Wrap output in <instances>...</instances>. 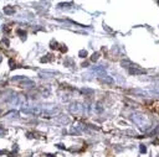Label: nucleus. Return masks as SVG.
<instances>
[{"label": "nucleus", "instance_id": "obj_1", "mask_svg": "<svg viewBox=\"0 0 159 157\" xmlns=\"http://www.w3.org/2000/svg\"><path fill=\"white\" fill-rule=\"evenodd\" d=\"M132 120L138 125L143 131H145V130L149 129V126H150V121H149V119L147 118L145 115H143V114H139V113L133 114V115H132Z\"/></svg>", "mask_w": 159, "mask_h": 157}, {"label": "nucleus", "instance_id": "obj_2", "mask_svg": "<svg viewBox=\"0 0 159 157\" xmlns=\"http://www.w3.org/2000/svg\"><path fill=\"white\" fill-rule=\"evenodd\" d=\"M13 82L15 83H19L22 88H34L35 87V82L29 79L27 77H24V76H16L13 78Z\"/></svg>", "mask_w": 159, "mask_h": 157}, {"label": "nucleus", "instance_id": "obj_3", "mask_svg": "<svg viewBox=\"0 0 159 157\" xmlns=\"http://www.w3.org/2000/svg\"><path fill=\"white\" fill-rule=\"evenodd\" d=\"M70 111L72 113V114H80L82 110H83V105L81 104V103H72L71 105H70Z\"/></svg>", "mask_w": 159, "mask_h": 157}, {"label": "nucleus", "instance_id": "obj_4", "mask_svg": "<svg viewBox=\"0 0 159 157\" xmlns=\"http://www.w3.org/2000/svg\"><path fill=\"white\" fill-rule=\"evenodd\" d=\"M129 73L131 74H143V73H145V71L144 69H140L139 67H133V68L129 69Z\"/></svg>", "mask_w": 159, "mask_h": 157}, {"label": "nucleus", "instance_id": "obj_5", "mask_svg": "<svg viewBox=\"0 0 159 157\" xmlns=\"http://www.w3.org/2000/svg\"><path fill=\"white\" fill-rule=\"evenodd\" d=\"M99 82L101 83H106V84H112L113 83V79L108 76H103V77H99Z\"/></svg>", "mask_w": 159, "mask_h": 157}, {"label": "nucleus", "instance_id": "obj_6", "mask_svg": "<svg viewBox=\"0 0 159 157\" xmlns=\"http://www.w3.org/2000/svg\"><path fill=\"white\" fill-rule=\"evenodd\" d=\"M18 116H19V113L15 111V110L9 111V113L6 114V118H9V119H18Z\"/></svg>", "mask_w": 159, "mask_h": 157}, {"label": "nucleus", "instance_id": "obj_7", "mask_svg": "<svg viewBox=\"0 0 159 157\" xmlns=\"http://www.w3.org/2000/svg\"><path fill=\"white\" fill-rule=\"evenodd\" d=\"M4 13H5L6 15H11V14L15 13V9L11 8V6H6V8H4Z\"/></svg>", "mask_w": 159, "mask_h": 157}, {"label": "nucleus", "instance_id": "obj_8", "mask_svg": "<svg viewBox=\"0 0 159 157\" xmlns=\"http://www.w3.org/2000/svg\"><path fill=\"white\" fill-rule=\"evenodd\" d=\"M57 121L61 122V124H68V121H70V120H68V118H66L65 115H61V118L57 119Z\"/></svg>", "mask_w": 159, "mask_h": 157}, {"label": "nucleus", "instance_id": "obj_9", "mask_svg": "<svg viewBox=\"0 0 159 157\" xmlns=\"http://www.w3.org/2000/svg\"><path fill=\"white\" fill-rule=\"evenodd\" d=\"M80 92H81L82 94H90V95L93 94V90H92V89H88V88H82Z\"/></svg>", "mask_w": 159, "mask_h": 157}, {"label": "nucleus", "instance_id": "obj_10", "mask_svg": "<svg viewBox=\"0 0 159 157\" xmlns=\"http://www.w3.org/2000/svg\"><path fill=\"white\" fill-rule=\"evenodd\" d=\"M6 134H8V130L0 126V136H4V135H6Z\"/></svg>", "mask_w": 159, "mask_h": 157}, {"label": "nucleus", "instance_id": "obj_11", "mask_svg": "<svg viewBox=\"0 0 159 157\" xmlns=\"http://www.w3.org/2000/svg\"><path fill=\"white\" fill-rule=\"evenodd\" d=\"M18 35H19V36H22V39H25V36H26V32H25L24 30H18Z\"/></svg>", "mask_w": 159, "mask_h": 157}, {"label": "nucleus", "instance_id": "obj_12", "mask_svg": "<svg viewBox=\"0 0 159 157\" xmlns=\"http://www.w3.org/2000/svg\"><path fill=\"white\" fill-rule=\"evenodd\" d=\"M98 56H99V53H93V55H92V58H91V61L96 62V61L98 59Z\"/></svg>", "mask_w": 159, "mask_h": 157}, {"label": "nucleus", "instance_id": "obj_13", "mask_svg": "<svg viewBox=\"0 0 159 157\" xmlns=\"http://www.w3.org/2000/svg\"><path fill=\"white\" fill-rule=\"evenodd\" d=\"M45 57H46V58H41V62H42V63H45V62H49V61H51V57H52V56H45Z\"/></svg>", "mask_w": 159, "mask_h": 157}, {"label": "nucleus", "instance_id": "obj_14", "mask_svg": "<svg viewBox=\"0 0 159 157\" xmlns=\"http://www.w3.org/2000/svg\"><path fill=\"white\" fill-rule=\"evenodd\" d=\"M103 110V108H102V105H99V104H97V108H96V111L97 113H101Z\"/></svg>", "mask_w": 159, "mask_h": 157}, {"label": "nucleus", "instance_id": "obj_15", "mask_svg": "<svg viewBox=\"0 0 159 157\" xmlns=\"http://www.w3.org/2000/svg\"><path fill=\"white\" fill-rule=\"evenodd\" d=\"M153 92H154V93H159V84H157V85L153 87Z\"/></svg>", "mask_w": 159, "mask_h": 157}, {"label": "nucleus", "instance_id": "obj_16", "mask_svg": "<svg viewBox=\"0 0 159 157\" xmlns=\"http://www.w3.org/2000/svg\"><path fill=\"white\" fill-rule=\"evenodd\" d=\"M80 56H81L82 58H85V57L87 56V52H86V51H81V52H80Z\"/></svg>", "mask_w": 159, "mask_h": 157}, {"label": "nucleus", "instance_id": "obj_17", "mask_svg": "<svg viewBox=\"0 0 159 157\" xmlns=\"http://www.w3.org/2000/svg\"><path fill=\"white\" fill-rule=\"evenodd\" d=\"M140 152H145V147H144V145H140Z\"/></svg>", "mask_w": 159, "mask_h": 157}, {"label": "nucleus", "instance_id": "obj_18", "mask_svg": "<svg viewBox=\"0 0 159 157\" xmlns=\"http://www.w3.org/2000/svg\"><path fill=\"white\" fill-rule=\"evenodd\" d=\"M52 48H57V43L55 41H52Z\"/></svg>", "mask_w": 159, "mask_h": 157}, {"label": "nucleus", "instance_id": "obj_19", "mask_svg": "<svg viewBox=\"0 0 159 157\" xmlns=\"http://www.w3.org/2000/svg\"><path fill=\"white\" fill-rule=\"evenodd\" d=\"M0 115H1V110H0Z\"/></svg>", "mask_w": 159, "mask_h": 157}]
</instances>
